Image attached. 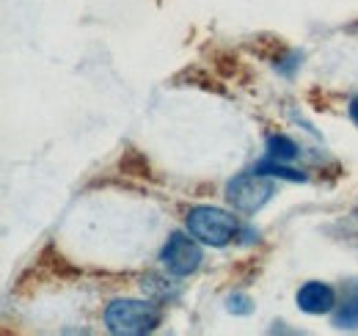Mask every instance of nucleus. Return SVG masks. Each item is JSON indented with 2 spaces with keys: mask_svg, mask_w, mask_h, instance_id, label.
I'll return each instance as SVG.
<instances>
[{
  "mask_svg": "<svg viewBox=\"0 0 358 336\" xmlns=\"http://www.w3.org/2000/svg\"><path fill=\"white\" fill-rule=\"evenodd\" d=\"M163 314L155 303L146 300H113L105 309V326L108 331L116 336H143L152 334L160 326Z\"/></svg>",
  "mask_w": 358,
  "mask_h": 336,
  "instance_id": "f257e3e1",
  "label": "nucleus"
},
{
  "mask_svg": "<svg viewBox=\"0 0 358 336\" xmlns=\"http://www.w3.org/2000/svg\"><path fill=\"white\" fill-rule=\"evenodd\" d=\"M273 182L265 179V174H240L229 179L226 185V202L240 212H257L262 210L273 199Z\"/></svg>",
  "mask_w": 358,
  "mask_h": 336,
  "instance_id": "7ed1b4c3",
  "label": "nucleus"
},
{
  "mask_svg": "<svg viewBox=\"0 0 358 336\" xmlns=\"http://www.w3.org/2000/svg\"><path fill=\"white\" fill-rule=\"evenodd\" d=\"M119 168H122V174L135 176V179H152V176H155L149 160H146V155L138 152V149H127V152L122 155V160H119Z\"/></svg>",
  "mask_w": 358,
  "mask_h": 336,
  "instance_id": "0eeeda50",
  "label": "nucleus"
},
{
  "mask_svg": "<svg viewBox=\"0 0 358 336\" xmlns=\"http://www.w3.org/2000/svg\"><path fill=\"white\" fill-rule=\"evenodd\" d=\"M334 306H336V293L322 281H309L298 290V309L306 314H325Z\"/></svg>",
  "mask_w": 358,
  "mask_h": 336,
  "instance_id": "39448f33",
  "label": "nucleus"
},
{
  "mask_svg": "<svg viewBox=\"0 0 358 336\" xmlns=\"http://www.w3.org/2000/svg\"><path fill=\"white\" fill-rule=\"evenodd\" d=\"M350 119H353V122L358 125V97L353 99V102H350Z\"/></svg>",
  "mask_w": 358,
  "mask_h": 336,
  "instance_id": "f8f14e48",
  "label": "nucleus"
},
{
  "mask_svg": "<svg viewBox=\"0 0 358 336\" xmlns=\"http://www.w3.org/2000/svg\"><path fill=\"white\" fill-rule=\"evenodd\" d=\"M229 312H234V314H248V312H251V300H248L245 295H231V298H229Z\"/></svg>",
  "mask_w": 358,
  "mask_h": 336,
  "instance_id": "9b49d317",
  "label": "nucleus"
},
{
  "mask_svg": "<svg viewBox=\"0 0 358 336\" xmlns=\"http://www.w3.org/2000/svg\"><path fill=\"white\" fill-rule=\"evenodd\" d=\"M334 326L339 331H358V281H353L334 314Z\"/></svg>",
  "mask_w": 358,
  "mask_h": 336,
  "instance_id": "423d86ee",
  "label": "nucleus"
},
{
  "mask_svg": "<svg viewBox=\"0 0 358 336\" xmlns=\"http://www.w3.org/2000/svg\"><path fill=\"white\" fill-rule=\"evenodd\" d=\"M160 259L169 267V273H174V276L182 279V276H190V273L199 270V265H201V248H199V243L193 237H185V234L174 232L169 237V243L163 246Z\"/></svg>",
  "mask_w": 358,
  "mask_h": 336,
  "instance_id": "20e7f679",
  "label": "nucleus"
},
{
  "mask_svg": "<svg viewBox=\"0 0 358 336\" xmlns=\"http://www.w3.org/2000/svg\"><path fill=\"white\" fill-rule=\"evenodd\" d=\"M187 229L196 240L215 246V248H224L237 237L240 223L234 215L218 210V207H193L187 212Z\"/></svg>",
  "mask_w": 358,
  "mask_h": 336,
  "instance_id": "f03ea898",
  "label": "nucleus"
},
{
  "mask_svg": "<svg viewBox=\"0 0 358 336\" xmlns=\"http://www.w3.org/2000/svg\"><path fill=\"white\" fill-rule=\"evenodd\" d=\"M301 155V149H298V144L295 141H289L287 135H270L268 141V158L273 160H295Z\"/></svg>",
  "mask_w": 358,
  "mask_h": 336,
  "instance_id": "6e6552de",
  "label": "nucleus"
},
{
  "mask_svg": "<svg viewBox=\"0 0 358 336\" xmlns=\"http://www.w3.org/2000/svg\"><path fill=\"white\" fill-rule=\"evenodd\" d=\"M143 290L152 295H157V298H163V300H171V298H177L179 290H171V287H166V281L163 279H157V276H149V279H143Z\"/></svg>",
  "mask_w": 358,
  "mask_h": 336,
  "instance_id": "9d476101",
  "label": "nucleus"
},
{
  "mask_svg": "<svg viewBox=\"0 0 358 336\" xmlns=\"http://www.w3.org/2000/svg\"><path fill=\"white\" fill-rule=\"evenodd\" d=\"M254 171H257V174H265V176H281V179H289V182H306V174H303V171L281 166V160H273V158L257 163Z\"/></svg>",
  "mask_w": 358,
  "mask_h": 336,
  "instance_id": "1a4fd4ad",
  "label": "nucleus"
}]
</instances>
